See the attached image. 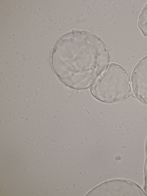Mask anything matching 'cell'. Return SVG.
I'll use <instances>...</instances> for the list:
<instances>
[{
  "label": "cell",
  "instance_id": "1",
  "mask_svg": "<svg viewBox=\"0 0 147 196\" xmlns=\"http://www.w3.org/2000/svg\"><path fill=\"white\" fill-rule=\"evenodd\" d=\"M110 56L104 43L91 33L74 31L57 41L52 50L51 65L58 80L76 91L91 88L109 66Z\"/></svg>",
  "mask_w": 147,
  "mask_h": 196
},
{
  "label": "cell",
  "instance_id": "2",
  "mask_svg": "<svg viewBox=\"0 0 147 196\" xmlns=\"http://www.w3.org/2000/svg\"><path fill=\"white\" fill-rule=\"evenodd\" d=\"M132 90L130 76L124 68L112 63L100 79L91 88L90 92L102 102L113 103L126 99Z\"/></svg>",
  "mask_w": 147,
  "mask_h": 196
},
{
  "label": "cell",
  "instance_id": "3",
  "mask_svg": "<svg viewBox=\"0 0 147 196\" xmlns=\"http://www.w3.org/2000/svg\"><path fill=\"white\" fill-rule=\"evenodd\" d=\"M132 89L135 97L147 105V55L137 63L131 76Z\"/></svg>",
  "mask_w": 147,
  "mask_h": 196
},
{
  "label": "cell",
  "instance_id": "4",
  "mask_svg": "<svg viewBox=\"0 0 147 196\" xmlns=\"http://www.w3.org/2000/svg\"><path fill=\"white\" fill-rule=\"evenodd\" d=\"M138 25L142 34L147 36V3L142 8L139 14Z\"/></svg>",
  "mask_w": 147,
  "mask_h": 196
}]
</instances>
